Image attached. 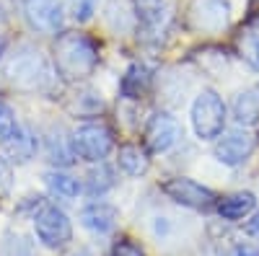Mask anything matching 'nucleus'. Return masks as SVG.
<instances>
[{
  "label": "nucleus",
  "mask_w": 259,
  "mask_h": 256,
  "mask_svg": "<svg viewBox=\"0 0 259 256\" xmlns=\"http://www.w3.org/2000/svg\"><path fill=\"white\" fill-rule=\"evenodd\" d=\"M55 70L62 80L75 83L94 75L99 65V49L94 39H89L80 31H65L55 41Z\"/></svg>",
  "instance_id": "f257e3e1"
},
{
  "label": "nucleus",
  "mask_w": 259,
  "mask_h": 256,
  "mask_svg": "<svg viewBox=\"0 0 259 256\" xmlns=\"http://www.w3.org/2000/svg\"><path fill=\"white\" fill-rule=\"evenodd\" d=\"M55 75L45 52L31 44H21L6 62V80L21 91H47Z\"/></svg>",
  "instance_id": "f03ea898"
},
{
  "label": "nucleus",
  "mask_w": 259,
  "mask_h": 256,
  "mask_svg": "<svg viewBox=\"0 0 259 256\" xmlns=\"http://www.w3.org/2000/svg\"><path fill=\"white\" fill-rule=\"evenodd\" d=\"M192 127L200 140L221 137L226 127V104L215 91H202L192 104Z\"/></svg>",
  "instance_id": "7ed1b4c3"
},
{
  "label": "nucleus",
  "mask_w": 259,
  "mask_h": 256,
  "mask_svg": "<svg viewBox=\"0 0 259 256\" xmlns=\"http://www.w3.org/2000/svg\"><path fill=\"white\" fill-rule=\"evenodd\" d=\"M112 145H114L112 130L101 122H85L73 132V150L83 161L99 163L101 158L109 156Z\"/></svg>",
  "instance_id": "20e7f679"
},
{
  "label": "nucleus",
  "mask_w": 259,
  "mask_h": 256,
  "mask_svg": "<svg viewBox=\"0 0 259 256\" xmlns=\"http://www.w3.org/2000/svg\"><path fill=\"white\" fill-rule=\"evenodd\" d=\"M34 228H36V238L47 248H62V246H68L70 238H73L70 218L55 204H45L36 212L34 215Z\"/></svg>",
  "instance_id": "39448f33"
},
{
  "label": "nucleus",
  "mask_w": 259,
  "mask_h": 256,
  "mask_svg": "<svg viewBox=\"0 0 259 256\" xmlns=\"http://www.w3.org/2000/svg\"><path fill=\"white\" fill-rule=\"evenodd\" d=\"M161 191L168 197V199H174L177 204L182 207H192V210H210V207H218V197H215V191L197 184V181H192V179H168L161 184Z\"/></svg>",
  "instance_id": "423d86ee"
},
{
  "label": "nucleus",
  "mask_w": 259,
  "mask_h": 256,
  "mask_svg": "<svg viewBox=\"0 0 259 256\" xmlns=\"http://www.w3.org/2000/svg\"><path fill=\"white\" fill-rule=\"evenodd\" d=\"M24 16L39 34H57L65 18L60 0H24Z\"/></svg>",
  "instance_id": "0eeeda50"
},
{
  "label": "nucleus",
  "mask_w": 259,
  "mask_h": 256,
  "mask_svg": "<svg viewBox=\"0 0 259 256\" xmlns=\"http://www.w3.org/2000/svg\"><path fill=\"white\" fill-rule=\"evenodd\" d=\"M182 135L179 122L171 114H153L145 124V145L150 153H166Z\"/></svg>",
  "instance_id": "6e6552de"
},
{
  "label": "nucleus",
  "mask_w": 259,
  "mask_h": 256,
  "mask_svg": "<svg viewBox=\"0 0 259 256\" xmlns=\"http://www.w3.org/2000/svg\"><path fill=\"white\" fill-rule=\"evenodd\" d=\"M254 150V135L246 130H231L215 142V158L223 166H239L244 163Z\"/></svg>",
  "instance_id": "1a4fd4ad"
},
{
  "label": "nucleus",
  "mask_w": 259,
  "mask_h": 256,
  "mask_svg": "<svg viewBox=\"0 0 259 256\" xmlns=\"http://www.w3.org/2000/svg\"><path fill=\"white\" fill-rule=\"evenodd\" d=\"M231 18L228 0H194L192 24L200 31H221Z\"/></svg>",
  "instance_id": "9d476101"
},
{
  "label": "nucleus",
  "mask_w": 259,
  "mask_h": 256,
  "mask_svg": "<svg viewBox=\"0 0 259 256\" xmlns=\"http://www.w3.org/2000/svg\"><path fill=\"white\" fill-rule=\"evenodd\" d=\"M135 16L145 36H161L168 24V6L166 0H135Z\"/></svg>",
  "instance_id": "9b49d317"
},
{
  "label": "nucleus",
  "mask_w": 259,
  "mask_h": 256,
  "mask_svg": "<svg viewBox=\"0 0 259 256\" xmlns=\"http://www.w3.org/2000/svg\"><path fill=\"white\" fill-rule=\"evenodd\" d=\"M117 220H119L117 207L106 204V202H94V204L80 210V223L89 230H94V233H109V230H114Z\"/></svg>",
  "instance_id": "f8f14e48"
},
{
  "label": "nucleus",
  "mask_w": 259,
  "mask_h": 256,
  "mask_svg": "<svg viewBox=\"0 0 259 256\" xmlns=\"http://www.w3.org/2000/svg\"><path fill=\"white\" fill-rule=\"evenodd\" d=\"M3 150H6L8 161H13V163H29L36 153V137L26 127H18L8 140H3Z\"/></svg>",
  "instance_id": "ddd939ff"
},
{
  "label": "nucleus",
  "mask_w": 259,
  "mask_h": 256,
  "mask_svg": "<svg viewBox=\"0 0 259 256\" xmlns=\"http://www.w3.org/2000/svg\"><path fill=\"white\" fill-rule=\"evenodd\" d=\"M150 70L148 65L143 62H133V65L127 68V73L122 75V83H119V91L124 98H143L150 88Z\"/></svg>",
  "instance_id": "4468645a"
},
{
  "label": "nucleus",
  "mask_w": 259,
  "mask_h": 256,
  "mask_svg": "<svg viewBox=\"0 0 259 256\" xmlns=\"http://www.w3.org/2000/svg\"><path fill=\"white\" fill-rule=\"evenodd\" d=\"M256 199L251 191H239V194H231L226 199L218 202V212L223 220H241L244 215H249V212L254 210Z\"/></svg>",
  "instance_id": "2eb2a0df"
},
{
  "label": "nucleus",
  "mask_w": 259,
  "mask_h": 256,
  "mask_svg": "<svg viewBox=\"0 0 259 256\" xmlns=\"http://www.w3.org/2000/svg\"><path fill=\"white\" fill-rule=\"evenodd\" d=\"M117 161H119V168L124 171L127 176H143L148 171V166H150L148 153L143 150V147H138V145H122Z\"/></svg>",
  "instance_id": "dca6fc26"
},
{
  "label": "nucleus",
  "mask_w": 259,
  "mask_h": 256,
  "mask_svg": "<svg viewBox=\"0 0 259 256\" xmlns=\"http://www.w3.org/2000/svg\"><path fill=\"white\" fill-rule=\"evenodd\" d=\"M233 117L239 124H256L259 122V91H246L233 101Z\"/></svg>",
  "instance_id": "f3484780"
},
{
  "label": "nucleus",
  "mask_w": 259,
  "mask_h": 256,
  "mask_svg": "<svg viewBox=\"0 0 259 256\" xmlns=\"http://www.w3.org/2000/svg\"><path fill=\"white\" fill-rule=\"evenodd\" d=\"M45 181H47V186H50L52 194H57V197H62V199H75L80 191H83L80 181H78L75 176L62 174V171H50V174L45 176Z\"/></svg>",
  "instance_id": "a211bd4d"
},
{
  "label": "nucleus",
  "mask_w": 259,
  "mask_h": 256,
  "mask_svg": "<svg viewBox=\"0 0 259 256\" xmlns=\"http://www.w3.org/2000/svg\"><path fill=\"white\" fill-rule=\"evenodd\" d=\"M47 156H50V161H52L55 166H70V163H73V156H75V150H73V137H70V140L62 137L60 130H57V132H50V137H47Z\"/></svg>",
  "instance_id": "6ab92c4d"
},
{
  "label": "nucleus",
  "mask_w": 259,
  "mask_h": 256,
  "mask_svg": "<svg viewBox=\"0 0 259 256\" xmlns=\"http://www.w3.org/2000/svg\"><path fill=\"white\" fill-rule=\"evenodd\" d=\"M112 186H114V171L109 166H104V163L91 168L89 176H85V191H89L91 197L104 194V191H109Z\"/></svg>",
  "instance_id": "aec40b11"
},
{
  "label": "nucleus",
  "mask_w": 259,
  "mask_h": 256,
  "mask_svg": "<svg viewBox=\"0 0 259 256\" xmlns=\"http://www.w3.org/2000/svg\"><path fill=\"white\" fill-rule=\"evenodd\" d=\"M0 256H34V243L21 233L8 230L0 241Z\"/></svg>",
  "instance_id": "412c9836"
},
{
  "label": "nucleus",
  "mask_w": 259,
  "mask_h": 256,
  "mask_svg": "<svg viewBox=\"0 0 259 256\" xmlns=\"http://www.w3.org/2000/svg\"><path fill=\"white\" fill-rule=\"evenodd\" d=\"M16 130H18V122H16L13 109H11L6 101H0V142L8 140Z\"/></svg>",
  "instance_id": "4be33fe9"
},
{
  "label": "nucleus",
  "mask_w": 259,
  "mask_h": 256,
  "mask_svg": "<svg viewBox=\"0 0 259 256\" xmlns=\"http://www.w3.org/2000/svg\"><path fill=\"white\" fill-rule=\"evenodd\" d=\"M68 6H70V13L75 21H89L94 13H96V6H99V0H68Z\"/></svg>",
  "instance_id": "5701e85b"
},
{
  "label": "nucleus",
  "mask_w": 259,
  "mask_h": 256,
  "mask_svg": "<svg viewBox=\"0 0 259 256\" xmlns=\"http://www.w3.org/2000/svg\"><path fill=\"white\" fill-rule=\"evenodd\" d=\"M112 256H145V251L138 246V243H133V241H117L114 243V248H112Z\"/></svg>",
  "instance_id": "b1692460"
},
{
  "label": "nucleus",
  "mask_w": 259,
  "mask_h": 256,
  "mask_svg": "<svg viewBox=\"0 0 259 256\" xmlns=\"http://www.w3.org/2000/svg\"><path fill=\"white\" fill-rule=\"evenodd\" d=\"M11 191V166L0 158V197H6Z\"/></svg>",
  "instance_id": "393cba45"
},
{
  "label": "nucleus",
  "mask_w": 259,
  "mask_h": 256,
  "mask_svg": "<svg viewBox=\"0 0 259 256\" xmlns=\"http://www.w3.org/2000/svg\"><path fill=\"white\" fill-rule=\"evenodd\" d=\"M246 233H249V236H254V238H259V212L246 223Z\"/></svg>",
  "instance_id": "a878e982"
},
{
  "label": "nucleus",
  "mask_w": 259,
  "mask_h": 256,
  "mask_svg": "<svg viewBox=\"0 0 259 256\" xmlns=\"http://www.w3.org/2000/svg\"><path fill=\"white\" fill-rule=\"evenodd\" d=\"M8 13H11V3H8V0H0V24L8 18Z\"/></svg>",
  "instance_id": "bb28decb"
},
{
  "label": "nucleus",
  "mask_w": 259,
  "mask_h": 256,
  "mask_svg": "<svg viewBox=\"0 0 259 256\" xmlns=\"http://www.w3.org/2000/svg\"><path fill=\"white\" fill-rule=\"evenodd\" d=\"M236 256H259V251L251 248V246H241L239 251H236Z\"/></svg>",
  "instance_id": "cd10ccee"
},
{
  "label": "nucleus",
  "mask_w": 259,
  "mask_h": 256,
  "mask_svg": "<svg viewBox=\"0 0 259 256\" xmlns=\"http://www.w3.org/2000/svg\"><path fill=\"white\" fill-rule=\"evenodd\" d=\"M251 60H254V65L259 68V39L254 41V47H251Z\"/></svg>",
  "instance_id": "c85d7f7f"
},
{
  "label": "nucleus",
  "mask_w": 259,
  "mask_h": 256,
  "mask_svg": "<svg viewBox=\"0 0 259 256\" xmlns=\"http://www.w3.org/2000/svg\"><path fill=\"white\" fill-rule=\"evenodd\" d=\"M6 47H8V41H6L3 34H0V60H3V55H6Z\"/></svg>",
  "instance_id": "c756f323"
}]
</instances>
